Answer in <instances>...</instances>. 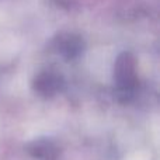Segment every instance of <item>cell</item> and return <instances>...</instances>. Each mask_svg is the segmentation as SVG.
Here are the masks:
<instances>
[{"mask_svg": "<svg viewBox=\"0 0 160 160\" xmlns=\"http://www.w3.org/2000/svg\"><path fill=\"white\" fill-rule=\"evenodd\" d=\"M114 80H115V93L119 100L128 101L136 93L138 78L135 72V59L131 53H121L117 58L114 68Z\"/></svg>", "mask_w": 160, "mask_h": 160, "instance_id": "obj_1", "label": "cell"}, {"mask_svg": "<svg viewBox=\"0 0 160 160\" xmlns=\"http://www.w3.org/2000/svg\"><path fill=\"white\" fill-rule=\"evenodd\" d=\"M62 86V79L56 75L44 73L35 79V88L42 96H53L56 91H59Z\"/></svg>", "mask_w": 160, "mask_h": 160, "instance_id": "obj_2", "label": "cell"}, {"mask_svg": "<svg viewBox=\"0 0 160 160\" xmlns=\"http://www.w3.org/2000/svg\"><path fill=\"white\" fill-rule=\"evenodd\" d=\"M58 51H61L62 55L68 58H75L82 52V39L76 35H62L59 41L56 42Z\"/></svg>", "mask_w": 160, "mask_h": 160, "instance_id": "obj_3", "label": "cell"}]
</instances>
